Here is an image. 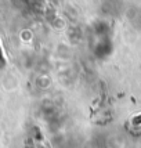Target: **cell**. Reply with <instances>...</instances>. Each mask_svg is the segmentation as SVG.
<instances>
[{
    "label": "cell",
    "mask_w": 141,
    "mask_h": 148,
    "mask_svg": "<svg viewBox=\"0 0 141 148\" xmlns=\"http://www.w3.org/2000/svg\"><path fill=\"white\" fill-rule=\"evenodd\" d=\"M3 64V57H1V53H0V65Z\"/></svg>",
    "instance_id": "6da1fadb"
}]
</instances>
